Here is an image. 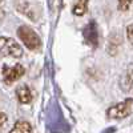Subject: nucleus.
<instances>
[{"mask_svg": "<svg viewBox=\"0 0 133 133\" xmlns=\"http://www.w3.org/2000/svg\"><path fill=\"white\" fill-rule=\"evenodd\" d=\"M4 16H5V14H4V11H3V9H0V23H2V21H3Z\"/></svg>", "mask_w": 133, "mask_h": 133, "instance_id": "nucleus-13", "label": "nucleus"}, {"mask_svg": "<svg viewBox=\"0 0 133 133\" xmlns=\"http://www.w3.org/2000/svg\"><path fill=\"white\" fill-rule=\"evenodd\" d=\"M5 121H7V115L5 113H0V127H2Z\"/></svg>", "mask_w": 133, "mask_h": 133, "instance_id": "nucleus-12", "label": "nucleus"}, {"mask_svg": "<svg viewBox=\"0 0 133 133\" xmlns=\"http://www.w3.org/2000/svg\"><path fill=\"white\" fill-rule=\"evenodd\" d=\"M133 0H118V9L120 11H127L130 4H132Z\"/></svg>", "mask_w": 133, "mask_h": 133, "instance_id": "nucleus-10", "label": "nucleus"}, {"mask_svg": "<svg viewBox=\"0 0 133 133\" xmlns=\"http://www.w3.org/2000/svg\"><path fill=\"white\" fill-rule=\"evenodd\" d=\"M0 55L2 56H11L19 59L23 56V48L21 45L11 37H0Z\"/></svg>", "mask_w": 133, "mask_h": 133, "instance_id": "nucleus-3", "label": "nucleus"}, {"mask_svg": "<svg viewBox=\"0 0 133 133\" xmlns=\"http://www.w3.org/2000/svg\"><path fill=\"white\" fill-rule=\"evenodd\" d=\"M9 133H32V125L28 121H24V120L16 121Z\"/></svg>", "mask_w": 133, "mask_h": 133, "instance_id": "nucleus-8", "label": "nucleus"}, {"mask_svg": "<svg viewBox=\"0 0 133 133\" xmlns=\"http://www.w3.org/2000/svg\"><path fill=\"white\" fill-rule=\"evenodd\" d=\"M25 73V69L23 65L20 64H15L14 66H3V81L7 85L14 84L16 80H19L21 76Z\"/></svg>", "mask_w": 133, "mask_h": 133, "instance_id": "nucleus-4", "label": "nucleus"}, {"mask_svg": "<svg viewBox=\"0 0 133 133\" xmlns=\"http://www.w3.org/2000/svg\"><path fill=\"white\" fill-rule=\"evenodd\" d=\"M120 87L121 89L128 92L130 88L133 87V63L127 66V69L120 77Z\"/></svg>", "mask_w": 133, "mask_h": 133, "instance_id": "nucleus-6", "label": "nucleus"}, {"mask_svg": "<svg viewBox=\"0 0 133 133\" xmlns=\"http://www.w3.org/2000/svg\"><path fill=\"white\" fill-rule=\"evenodd\" d=\"M133 110V98H127L116 105H112L107 110V117L112 120H123L128 117Z\"/></svg>", "mask_w": 133, "mask_h": 133, "instance_id": "nucleus-2", "label": "nucleus"}, {"mask_svg": "<svg viewBox=\"0 0 133 133\" xmlns=\"http://www.w3.org/2000/svg\"><path fill=\"white\" fill-rule=\"evenodd\" d=\"M88 9V0H77L73 5L72 12L76 16H83Z\"/></svg>", "mask_w": 133, "mask_h": 133, "instance_id": "nucleus-9", "label": "nucleus"}, {"mask_svg": "<svg viewBox=\"0 0 133 133\" xmlns=\"http://www.w3.org/2000/svg\"><path fill=\"white\" fill-rule=\"evenodd\" d=\"M127 37H128V41L133 44V24L127 27Z\"/></svg>", "mask_w": 133, "mask_h": 133, "instance_id": "nucleus-11", "label": "nucleus"}, {"mask_svg": "<svg viewBox=\"0 0 133 133\" xmlns=\"http://www.w3.org/2000/svg\"><path fill=\"white\" fill-rule=\"evenodd\" d=\"M17 35L23 44L31 51H40L41 48V40L39 35L28 25H21L17 29Z\"/></svg>", "mask_w": 133, "mask_h": 133, "instance_id": "nucleus-1", "label": "nucleus"}, {"mask_svg": "<svg viewBox=\"0 0 133 133\" xmlns=\"http://www.w3.org/2000/svg\"><path fill=\"white\" fill-rule=\"evenodd\" d=\"M83 36H84L85 43L89 47L96 48L98 45V32H97V27H96L95 21H89L88 23V25L83 31Z\"/></svg>", "mask_w": 133, "mask_h": 133, "instance_id": "nucleus-5", "label": "nucleus"}, {"mask_svg": "<svg viewBox=\"0 0 133 133\" xmlns=\"http://www.w3.org/2000/svg\"><path fill=\"white\" fill-rule=\"evenodd\" d=\"M16 96L21 104H29L32 101V91L28 85H20L16 88Z\"/></svg>", "mask_w": 133, "mask_h": 133, "instance_id": "nucleus-7", "label": "nucleus"}]
</instances>
